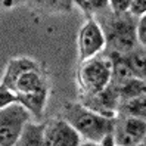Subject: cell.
I'll return each mask as SVG.
<instances>
[{"label": "cell", "mask_w": 146, "mask_h": 146, "mask_svg": "<svg viewBox=\"0 0 146 146\" xmlns=\"http://www.w3.org/2000/svg\"><path fill=\"white\" fill-rule=\"evenodd\" d=\"M62 118H65L78 131L83 142H94V143H102L108 136L114 134V127L117 119V118L102 117L87 109L80 102L66 104L62 108Z\"/></svg>", "instance_id": "cell-1"}, {"label": "cell", "mask_w": 146, "mask_h": 146, "mask_svg": "<svg viewBox=\"0 0 146 146\" xmlns=\"http://www.w3.org/2000/svg\"><path fill=\"white\" fill-rule=\"evenodd\" d=\"M108 13H100L105 16L102 21H98L100 24L102 30L105 33L106 44L111 53H119L127 55L131 50L137 47V19L133 18L130 13L127 15H114L108 9Z\"/></svg>", "instance_id": "cell-2"}, {"label": "cell", "mask_w": 146, "mask_h": 146, "mask_svg": "<svg viewBox=\"0 0 146 146\" xmlns=\"http://www.w3.org/2000/svg\"><path fill=\"white\" fill-rule=\"evenodd\" d=\"M78 86L80 98L94 96L104 92L112 80V64L108 56H96L80 64L78 70Z\"/></svg>", "instance_id": "cell-3"}, {"label": "cell", "mask_w": 146, "mask_h": 146, "mask_svg": "<svg viewBox=\"0 0 146 146\" xmlns=\"http://www.w3.org/2000/svg\"><path fill=\"white\" fill-rule=\"evenodd\" d=\"M31 121H34L31 112L21 104H13L2 108V112H0V146H15Z\"/></svg>", "instance_id": "cell-4"}, {"label": "cell", "mask_w": 146, "mask_h": 146, "mask_svg": "<svg viewBox=\"0 0 146 146\" xmlns=\"http://www.w3.org/2000/svg\"><path fill=\"white\" fill-rule=\"evenodd\" d=\"M77 46H78V61L80 64L90 61V59L100 56L106 47L105 33L96 18L86 19L78 31L77 37Z\"/></svg>", "instance_id": "cell-5"}, {"label": "cell", "mask_w": 146, "mask_h": 146, "mask_svg": "<svg viewBox=\"0 0 146 146\" xmlns=\"http://www.w3.org/2000/svg\"><path fill=\"white\" fill-rule=\"evenodd\" d=\"M112 136L115 146H139L146 137V121L118 115Z\"/></svg>", "instance_id": "cell-6"}, {"label": "cell", "mask_w": 146, "mask_h": 146, "mask_svg": "<svg viewBox=\"0 0 146 146\" xmlns=\"http://www.w3.org/2000/svg\"><path fill=\"white\" fill-rule=\"evenodd\" d=\"M44 136L47 146H80L83 143L78 131L62 117L44 123Z\"/></svg>", "instance_id": "cell-7"}, {"label": "cell", "mask_w": 146, "mask_h": 146, "mask_svg": "<svg viewBox=\"0 0 146 146\" xmlns=\"http://www.w3.org/2000/svg\"><path fill=\"white\" fill-rule=\"evenodd\" d=\"M80 104L84 105L87 109L93 111L102 117L106 118H117L118 117V108H119V94L118 90L112 84L94 96H81Z\"/></svg>", "instance_id": "cell-8"}, {"label": "cell", "mask_w": 146, "mask_h": 146, "mask_svg": "<svg viewBox=\"0 0 146 146\" xmlns=\"http://www.w3.org/2000/svg\"><path fill=\"white\" fill-rule=\"evenodd\" d=\"M13 90L16 94H31V93H38L49 90L46 77L43 74L41 68H36V70H28L24 74H21L16 78L11 87H7Z\"/></svg>", "instance_id": "cell-9"}, {"label": "cell", "mask_w": 146, "mask_h": 146, "mask_svg": "<svg viewBox=\"0 0 146 146\" xmlns=\"http://www.w3.org/2000/svg\"><path fill=\"white\" fill-rule=\"evenodd\" d=\"M36 68H41V64L37 62L33 58L27 56H19V58H12L6 65V70L2 77V84L5 87H11L12 83L18 78L21 74H24L28 70H36Z\"/></svg>", "instance_id": "cell-10"}, {"label": "cell", "mask_w": 146, "mask_h": 146, "mask_svg": "<svg viewBox=\"0 0 146 146\" xmlns=\"http://www.w3.org/2000/svg\"><path fill=\"white\" fill-rule=\"evenodd\" d=\"M108 58L111 64H112V80H111V84L115 86V87H119L124 83L130 81L133 78H137L133 68L128 64L125 55H119V53H108Z\"/></svg>", "instance_id": "cell-11"}, {"label": "cell", "mask_w": 146, "mask_h": 146, "mask_svg": "<svg viewBox=\"0 0 146 146\" xmlns=\"http://www.w3.org/2000/svg\"><path fill=\"white\" fill-rule=\"evenodd\" d=\"M47 94H49V90L31 93V94H16V96H18V104H21L22 106H25L30 111L34 121H40V118L46 109Z\"/></svg>", "instance_id": "cell-12"}, {"label": "cell", "mask_w": 146, "mask_h": 146, "mask_svg": "<svg viewBox=\"0 0 146 146\" xmlns=\"http://www.w3.org/2000/svg\"><path fill=\"white\" fill-rule=\"evenodd\" d=\"M44 125H46L44 123L31 121L15 146H47L44 136Z\"/></svg>", "instance_id": "cell-13"}, {"label": "cell", "mask_w": 146, "mask_h": 146, "mask_svg": "<svg viewBox=\"0 0 146 146\" xmlns=\"http://www.w3.org/2000/svg\"><path fill=\"white\" fill-rule=\"evenodd\" d=\"M118 115L133 117V118L146 121V94L139 98L121 100L118 108Z\"/></svg>", "instance_id": "cell-14"}, {"label": "cell", "mask_w": 146, "mask_h": 146, "mask_svg": "<svg viewBox=\"0 0 146 146\" xmlns=\"http://www.w3.org/2000/svg\"><path fill=\"white\" fill-rule=\"evenodd\" d=\"M115 87V86H114ZM119 94V100H127L133 98H139L146 94V81L142 78H133L130 81L124 83L119 87H115Z\"/></svg>", "instance_id": "cell-15"}, {"label": "cell", "mask_w": 146, "mask_h": 146, "mask_svg": "<svg viewBox=\"0 0 146 146\" xmlns=\"http://www.w3.org/2000/svg\"><path fill=\"white\" fill-rule=\"evenodd\" d=\"M128 64L133 68L137 78H142L146 81V50L140 46H137L134 50L125 55Z\"/></svg>", "instance_id": "cell-16"}, {"label": "cell", "mask_w": 146, "mask_h": 146, "mask_svg": "<svg viewBox=\"0 0 146 146\" xmlns=\"http://www.w3.org/2000/svg\"><path fill=\"white\" fill-rule=\"evenodd\" d=\"M74 5L84 12L86 19L94 18L96 15L109 9V2L106 0H83V2H74Z\"/></svg>", "instance_id": "cell-17"}, {"label": "cell", "mask_w": 146, "mask_h": 146, "mask_svg": "<svg viewBox=\"0 0 146 146\" xmlns=\"http://www.w3.org/2000/svg\"><path fill=\"white\" fill-rule=\"evenodd\" d=\"M31 5H36L38 9L47 13H55V12H68L72 7L74 2H33Z\"/></svg>", "instance_id": "cell-18"}, {"label": "cell", "mask_w": 146, "mask_h": 146, "mask_svg": "<svg viewBox=\"0 0 146 146\" xmlns=\"http://www.w3.org/2000/svg\"><path fill=\"white\" fill-rule=\"evenodd\" d=\"M13 104H18L16 93L11 89L5 87V86H0V108H6Z\"/></svg>", "instance_id": "cell-19"}, {"label": "cell", "mask_w": 146, "mask_h": 146, "mask_svg": "<svg viewBox=\"0 0 146 146\" xmlns=\"http://www.w3.org/2000/svg\"><path fill=\"white\" fill-rule=\"evenodd\" d=\"M131 0H112L109 2V9L114 15H127L130 11Z\"/></svg>", "instance_id": "cell-20"}, {"label": "cell", "mask_w": 146, "mask_h": 146, "mask_svg": "<svg viewBox=\"0 0 146 146\" xmlns=\"http://www.w3.org/2000/svg\"><path fill=\"white\" fill-rule=\"evenodd\" d=\"M133 18L139 19L146 15V0H131L130 3V11H128Z\"/></svg>", "instance_id": "cell-21"}, {"label": "cell", "mask_w": 146, "mask_h": 146, "mask_svg": "<svg viewBox=\"0 0 146 146\" xmlns=\"http://www.w3.org/2000/svg\"><path fill=\"white\" fill-rule=\"evenodd\" d=\"M136 34H137V43H139V46L146 50V15L137 19Z\"/></svg>", "instance_id": "cell-22"}, {"label": "cell", "mask_w": 146, "mask_h": 146, "mask_svg": "<svg viewBox=\"0 0 146 146\" xmlns=\"http://www.w3.org/2000/svg\"><path fill=\"white\" fill-rule=\"evenodd\" d=\"M80 146H102L100 143H94V142H83Z\"/></svg>", "instance_id": "cell-23"}, {"label": "cell", "mask_w": 146, "mask_h": 146, "mask_svg": "<svg viewBox=\"0 0 146 146\" xmlns=\"http://www.w3.org/2000/svg\"><path fill=\"white\" fill-rule=\"evenodd\" d=\"M2 5H3V7H12V6L18 5V3L16 2H2Z\"/></svg>", "instance_id": "cell-24"}, {"label": "cell", "mask_w": 146, "mask_h": 146, "mask_svg": "<svg viewBox=\"0 0 146 146\" xmlns=\"http://www.w3.org/2000/svg\"><path fill=\"white\" fill-rule=\"evenodd\" d=\"M143 145H145V146H146V137H145V140H143Z\"/></svg>", "instance_id": "cell-25"}, {"label": "cell", "mask_w": 146, "mask_h": 146, "mask_svg": "<svg viewBox=\"0 0 146 146\" xmlns=\"http://www.w3.org/2000/svg\"><path fill=\"white\" fill-rule=\"evenodd\" d=\"M139 146H145V145H143V143H140V145H139Z\"/></svg>", "instance_id": "cell-26"}]
</instances>
